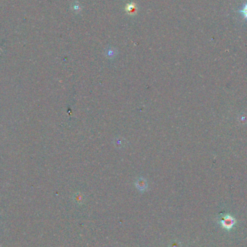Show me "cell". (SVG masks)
<instances>
[{
    "mask_svg": "<svg viewBox=\"0 0 247 247\" xmlns=\"http://www.w3.org/2000/svg\"><path fill=\"white\" fill-rule=\"evenodd\" d=\"M238 12L243 16L245 20H247V2L242 6V7L238 10Z\"/></svg>",
    "mask_w": 247,
    "mask_h": 247,
    "instance_id": "obj_2",
    "label": "cell"
},
{
    "mask_svg": "<svg viewBox=\"0 0 247 247\" xmlns=\"http://www.w3.org/2000/svg\"><path fill=\"white\" fill-rule=\"evenodd\" d=\"M221 225L223 228H226V229L229 230L230 228H233L234 224L236 223L235 219L230 215H225L221 221Z\"/></svg>",
    "mask_w": 247,
    "mask_h": 247,
    "instance_id": "obj_1",
    "label": "cell"
}]
</instances>
